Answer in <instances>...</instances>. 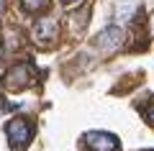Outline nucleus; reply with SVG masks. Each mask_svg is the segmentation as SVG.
Segmentation results:
<instances>
[{
	"instance_id": "nucleus-2",
	"label": "nucleus",
	"mask_w": 154,
	"mask_h": 151,
	"mask_svg": "<svg viewBox=\"0 0 154 151\" xmlns=\"http://www.w3.org/2000/svg\"><path fill=\"white\" fill-rule=\"evenodd\" d=\"M85 143L90 151H118V138L103 131H90L85 133Z\"/></svg>"
},
{
	"instance_id": "nucleus-9",
	"label": "nucleus",
	"mask_w": 154,
	"mask_h": 151,
	"mask_svg": "<svg viewBox=\"0 0 154 151\" xmlns=\"http://www.w3.org/2000/svg\"><path fill=\"white\" fill-rule=\"evenodd\" d=\"M149 118H152V120H154V113H149Z\"/></svg>"
},
{
	"instance_id": "nucleus-10",
	"label": "nucleus",
	"mask_w": 154,
	"mask_h": 151,
	"mask_svg": "<svg viewBox=\"0 0 154 151\" xmlns=\"http://www.w3.org/2000/svg\"><path fill=\"white\" fill-rule=\"evenodd\" d=\"M64 3H75V0H64Z\"/></svg>"
},
{
	"instance_id": "nucleus-8",
	"label": "nucleus",
	"mask_w": 154,
	"mask_h": 151,
	"mask_svg": "<svg viewBox=\"0 0 154 151\" xmlns=\"http://www.w3.org/2000/svg\"><path fill=\"white\" fill-rule=\"evenodd\" d=\"M3 8H5V0H0V16H3Z\"/></svg>"
},
{
	"instance_id": "nucleus-1",
	"label": "nucleus",
	"mask_w": 154,
	"mask_h": 151,
	"mask_svg": "<svg viewBox=\"0 0 154 151\" xmlns=\"http://www.w3.org/2000/svg\"><path fill=\"white\" fill-rule=\"evenodd\" d=\"M123 44V28L121 26H108L95 36V46L100 51H116Z\"/></svg>"
},
{
	"instance_id": "nucleus-5",
	"label": "nucleus",
	"mask_w": 154,
	"mask_h": 151,
	"mask_svg": "<svg viewBox=\"0 0 154 151\" xmlns=\"http://www.w3.org/2000/svg\"><path fill=\"white\" fill-rule=\"evenodd\" d=\"M28 67H16V69L11 72V74H8V87H16V90H21V87H26L28 85Z\"/></svg>"
},
{
	"instance_id": "nucleus-3",
	"label": "nucleus",
	"mask_w": 154,
	"mask_h": 151,
	"mask_svg": "<svg viewBox=\"0 0 154 151\" xmlns=\"http://www.w3.org/2000/svg\"><path fill=\"white\" fill-rule=\"evenodd\" d=\"M5 131H8V136H11V141H13L16 146H26L28 141H31V125H28L23 118L11 120Z\"/></svg>"
},
{
	"instance_id": "nucleus-7",
	"label": "nucleus",
	"mask_w": 154,
	"mask_h": 151,
	"mask_svg": "<svg viewBox=\"0 0 154 151\" xmlns=\"http://www.w3.org/2000/svg\"><path fill=\"white\" fill-rule=\"evenodd\" d=\"M85 23H88V13H75V16H72V28H82Z\"/></svg>"
},
{
	"instance_id": "nucleus-4",
	"label": "nucleus",
	"mask_w": 154,
	"mask_h": 151,
	"mask_svg": "<svg viewBox=\"0 0 154 151\" xmlns=\"http://www.w3.org/2000/svg\"><path fill=\"white\" fill-rule=\"evenodd\" d=\"M33 36L44 38V41H49L51 36H57V18H51V16L38 18L36 26H33Z\"/></svg>"
},
{
	"instance_id": "nucleus-6",
	"label": "nucleus",
	"mask_w": 154,
	"mask_h": 151,
	"mask_svg": "<svg viewBox=\"0 0 154 151\" xmlns=\"http://www.w3.org/2000/svg\"><path fill=\"white\" fill-rule=\"evenodd\" d=\"M23 8L26 11H41V8H46V0H23Z\"/></svg>"
}]
</instances>
